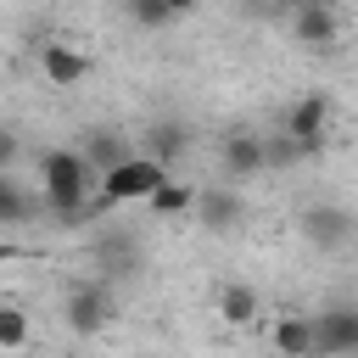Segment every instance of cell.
<instances>
[{
    "instance_id": "18",
    "label": "cell",
    "mask_w": 358,
    "mask_h": 358,
    "mask_svg": "<svg viewBox=\"0 0 358 358\" xmlns=\"http://www.w3.org/2000/svg\"><path fill=\"white\" fill-rule=\"evenodd\" d=\"M296 162H308V151H302L291 134H263V173H285V168H296Z\"/></svg>"
},
{
    "instance_id": "5",
    "label": "cell",
    "mask_w": 358,
    "mask_h": 358,
    "mask_svg": "<svg viewBox=\"0 0 358 358\" xmlns=\"http://www.w3.org/2000/svg\"><path fill=\"white\" fill-rule=\"evenodd\" d=\"M280 134H291V140L313 157V151L324 145V134H330V95H324V90H308L302 101H291V106H285Z\"/></svg>"
},
{
    "instance_id": "8",
    "label": "cell",
    "mask_w": 358,
    "mask_h": 358,
    "mask_svg": "<svg viewBox=\"0 0 358 358\" xmlns=\"http://www.w3.org/2000/svg\"><path fill=\"white\" fill-rule=\"evenodd\" d=\"M207 235H235L241 224H246V201H241V190L235 185H207V190H196V213H190Z\"/></svg>"
},
{
    "instance_id": "2",
    "label": "cell",
    "mask_w": 358,
    "mask_h": 358,
    "mask_svg": "<svg viewBox=\"0 0 358 358\" xmlns=\"http://www.w3.org/2000/svg\"><path fill=\"white\" fill-rule=\"evenodd\" d=\"M173 168H162L157 157H145V151H134V157H123L112 173H101L95 179V190H101V207H145V196L168 179Z\"/></svg>"
},
{
    "instance_id": "10",
    "label": "cell",
    "mask_w": 358,
    "mask_h": 358,
    "mask_svg": "<svg viewBox=\"0 0 358 358\" xmlns=\"http://www.w3.org/2000/svg\"><path fill=\"white\" fill-rule=\"evenodd\" d=\"M291 34H296V45L330 50L336 34H341V22H336V11H330L324 0H302V6H291Z\"/></svg>"
},
{
    "instance_id": "11",
    "label": "cell",
    "mask_w": 358,
    "mask_h": 358,
    "mask_svg": "<svg viewBox=\"0 0 358 358\" xmlns=\"http://www.w3.org/2000/svg\"><path fill=\"white\" fill-rule=\"evenodd\" d=\"M39 67H45L50 90H73L78 78H90V56L73 45H39Z\"/></svg>"
},
{
    "instance_id": "22",
    "label": "cell",
    "mask_w": 358,
    "mask_h": 358,
    "mask_svg": "<svg viewBox=\"0 0 358 358\" xmlns=\"http://www.w3.org/2000/svg\"><path fill=\"white\" fill-rule=\"evenodd\" d=\"M168 6V17H185V11H196V0H162Z\"/></svg>"
},
{
    "instance_id": "4",
    "label": "cell",
    "mask_w": 358,
    "mask_h": 358,
    "mask_svg": "<svg viewBox=\"0 0 358 358\" xmlns=\"http://www.w3.org/2000/svg\"><path fill=\"white\" fill-rule=\"evenodd\" d=\"M313 358H358V302L313 313Z\"/></svg>"
},
{
    "instance_id": "21",
    "label": "cell",
    "mask_w": 358,
    "mask_h": 358,
    "mask_svg": "<svg viewBox=\"0 0 358 358\" xmlns=\"http://www.w3.org/2000/svg\"><path fill=\"white\" fill-rule=\"evenodd\" d=\"M17 157H22V134L0 123V173H11V168H17Z\"/></svg>"
},
{
    "instance_id": "13",
    "label": "cell",
    "mask_w": 358,
    "mask_h": 358,
    "mask_svg": "<svg viewBox=\"0 0 358 358\" xmlns=\"http://www.w3.org/2000/svg\"><path fill=\"white\" fill-rule=\"evenodd\" d=\"M78 157H84V162H90V173L101 179V173H112V168H117L123 157H134V145H129V140H123L117 129H90V134H84V151H78Z\"/></svg>"
},
{
    "instance_id": "1",
    "label": "cell",
    "mask_w": 358,
    "mask_h": 358,
    "mask_svg": "<svg viewBox=\"0 0 358 358\" xmlns=\"http://www.w3.org/2000/svg\"><path fill=\"white\" fill-rule=\"evenodd\" d=\"M90 190H95V173L73 145H50L39 157V196H45V213H56L62 224H84L101 213V201H90Z\"/></svg>"
},
{
    "instance_id": "16",
    "label": "cell",
    "mask_w": 358,
    "mask_h": 358,
    "mask_svg": "<svg viewBox=\"0 0 358 358\" xmlns=\"http://www.w3.org/2000/svg\"><path fill=\"white\" fill-rule=\"evenodd\" d=\"M145 157H157L162 168H173V157H185L190 151V129L185 123H173V117H162V123H151L145 129V145H140Z\"/></svg>"
},
{
    "instance_id": "14",
    "label": "cell",
    "mask_w": 358,
    "mask_h": 358,
    "mask_svg": "<svg viewBox=\"0 0 358 358\" xmlns=\"http://www.w3.org/2000/svg\"><path fill=\"white\" fill-rule=\"evenodd\" d=\"M268 341L280 358H313V313H280Z\"/></svg>"
},
{
    "instance_id": "20",
    "label": "cell",
    "mask_w": 358,
    "mask_h": 358,
    "mask_svg": "<svg viewBox=\"0 0 358 358\" xmlns=\"http://www.w3.org/2000/svg\"><path fill=\"white\" fill-rule=\"evenodd\" d=\"M129 17H134L140 28H168V22H173L162 0H129Z\"/></svg>"
},
{
    "instance_id": "12",
    "label": "cell",
    "mask_w": 358,
    "mask_h": 358,
    "mask_svg": "<svg viewBox=\"0 0 358 358\" xmlns=\"http://www.w3.org/2000/svg\"><path fill=\"white\" fill-rule=\"evenodd\" d=\"M39 213H45V196L28 190L17 173H0V229H11V224H34Z\"/></svg>"
},
{
    "instance_id": "6",
    "label": "cell",
    "mask_w": 358,
    "mask_h": 358,
    "mask_svg": "<svg viewBox=\"0 0 358 358\" xmlns=\"http://www.w3.org/2000/svg\"><path fill=\"white\" fill-rule=\"evenodd\" d=\"M90 268H95V280H129L134 268H140V241H134V229H101L95 241H90Z\"/></svg>"
},
{
    "instance_id": "19",
    "label": "cell",
    "mask_w": 358,
    "mask_h": 358,
    "mask_svg": "<svg viewBox=\"0 0 358 358\" xmlns=\"http://www.w3.org/2000/svg\"><path fill=\"white\" fill-rule=\"evenodd\" d=\"M28 347V313L17 302H0V352H22Z\"/></svg>"
},
{
    "instance_id": "9",
    "label": "cell",
    "mask_w": 358,
    "mask_h": 358,
    "mask_svg": "<svg viewBox=\"0 0 358 358\" xmlns=\"http://www.w3.org/2000/svg\"><path fill=\"white\" fill-rule=\"evenodd\" d=\"M302 235H308L319 252H336V246H347V241L358 235V218H352L347 207H336V201H313V207L302 213Z\"/></svg>"
},
{
    "instance_id": "15",
    "label": "cell",
    "mask_w": 358,
    "mask_h": 358,
    "mask_svg": "<svg viewBox=\"0 0 358 358\" xmlns=\"http://www.w3.org/2000/svg\"><path fill=\"white\" fill-rule=\"evenodd\" d=\"M145 213H151V218H190V213H196V185L168 173V179L145 196Z\"/></svg>"
},
{
    "instance_id": "17",
    "label": "cell",
    "mask_w": 358,
    "mask_h": 358,
    "mask_svg": "<svg viewBox=\"0 0 358 358\" xmlns=\"http://www.w3.org/2000/svg\"><path fill=\"white\" fill-rule=\"evenodd\" d=\"M218 313H224V324H252V319L263 313V302H257L252 285L229 280V285H218Z\"/></svg>"
},
{
    "instance_id": "7",
    "label": "cell",
    "mask_w": 358,
    "mask_h": 358,
    "mask_svg": "<svg viewBox=\"0 0 358 358\" xmlns=\"http://www.w3.org/2000/svg\"><path fill=\"white\" fill-rule=\"evenodd\" d=\"M218 173H224V185H246V179H257L263 173V134H252V129H229L224 140H218Z\"/></svg>"
},
{
    "instance_id": "3",
    "label": "cell",
    "mask_w": 358,
    "mask_h": 358,
    "mask_svg": "<svg viewBox=\"0 0 358 358\" xmlns=\"http://www.w3.org/2000/svg\"><path fill=\"white\" fill-rule=\"evenodd\" d=\"M112 313H117V296H112V285L106 280H78L67 296H62V319H67V330L73 336H101L106 324H112Z\"/></svg>"
}]
</instances>
